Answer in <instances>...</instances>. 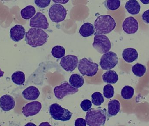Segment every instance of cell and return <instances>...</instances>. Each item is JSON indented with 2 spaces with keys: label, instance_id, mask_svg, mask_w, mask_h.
Returning <instances> with one entry per match:
<instances>
[{
  "label": "cell",
  "instance_id": "1",
  "mask_svg": "<svg viewBox=\"0 0 149 126\" xmlns=\"http://www.w3.org/2000/svg\"><path fill=\"white\" fill-rule=\"evenodd\" d=\"M49 37V35L42 29L32 28L25 33V41L27 44L36 48L42 46Z\"/></svg>",
  "mask_w": 149,
  "mask_h": 126
},
{
  "label": "cell",
  "instance_id": "2",
  "mask_svg": "<svg viewBox=\"0 0 149 126\" xmlns=\"http://www.w3.org/2000/svg\"><path fill=\"white\" fill-rule=\"evenodd\" d=\"M116 23L113 18L109 15H102L98 17L94 22L95 33L107 34L114 30Z\"/></svg>",
  "mask_w": 149,
  "mask_h": 126
},
{
  "label": "cell",
  "instance_id": "3",
  "mask_svg": "<svg viewBox=\"0 0 149 126\" xmlns=\"http://www.w3.org/2000/svg\"><path fill=\"white\" fill-rule=\"evenodd\" d=\"M107 120V110L92 108L88 111L86 116L87 125L89 126H102Z\"/></svg>",
  "mask_w": 149,
  "mask_h": 126
},
{
  "label": "cell",
  "instance_id": "4",
  "mask_svg": "<svg viewBox=\"0 0 149 126\" xmlns=\"http://www.w3.org/2000/svg\"><path fill=\"white\" fill-rule=\"evenodd\" d=\"M49 113L53 119L62 121H69L72 115V113L57 103L52 104L50 105Z\"/></svg>",
  "mask_w": 149,
  "mask_h": 126
},
{
  "label": "cell",
  "instance_id": "5",
  "mask_svg": "<svg viewBox=\"0 0 149 126\" xmlns=\"http://www.w3.org/2000/svg\"><path fill=\"white\" fill-rule=\"evenodd\" d=\"M78 68L81 75L88 77L94 76L99 70V65L86 58L80 60L78 63Z\"/></svg>",
  "mask_w": 149,
  "mask_h": 126
},
{
  "label": "cell",
  "instance_id": "6",
  "mask_svg": "<svg viewBox=\"0 0 149 126\" xmlns=\"http://www.w3.org/2000/svg\"><path fill=\"white\" fill-rule=\"evenodd\" d=\"M93 46L99 53L104 54L110 51L111 43L106 35L95 33Z\"/></svg>",
  "mask_w": 149,
  "mask_h": 126
},
{
  "label": "cell",
  "instance_id": "7",
  "mask_svg": "<svg viewBox=\"0 0 149 126\" xmlns=\"http://www.w3.org/2000/svg\"><path fill=\"white\" fill-rule=\"evenodd\" d=\"M49 15L52 22L60 23L65 19L67 15V10L63 5L54 4L49 10Z\"/></svg>",
  "mask_w": 149,
  "mask_h": 126
},
{
  "label": "cell",
  "instance_id": "8",
  "mask_svg": "<svg viewBox=\"0 0 149 126\" xmlns=\"http://www.w3.org/2000/svg\"><path fill=\"white\" fill-rule=\"evenodd\" d=\"M118 63L117 54L113 52L109 51L102 56L100 64L102 70H110L115 68Z\"/></svg>",
  "mask_w": 149,
  "mask_h": 126
},
{
  "label": "cell",
  "instance_id": "9",
  "mask_svg": "<svg viewBox=\"0 0 149 126\" xmlns=\"http://www.w3.org/2000/svg\"><path fill=\"white\" fill-rule=\"evenodd\" d=\"M78 91V89L72 87L67 82L61 84L59 86H56L54 89L55 96L58 99H62L66 96L73 95Z\"/></svg>",
  "mask_w": 149,
  "mask_h": 126
},
{
  "label": "cell",
  "instance_id": "10",
  "mask_svg": "<svg viewBox=\"0 0 149 126\" xmlns=\"http://www.w3.org/2000/svg\"><path fill=\"white\" fill-rule=\"evenodd\" d=\"M30 26L32 28L47 30L49 27L48 19L42 12H38L35 16L31 19Z\"/></svg>",
  "mask_w": 149,
  "mask_h": 126
},
{
  "label": "cell",
  "instance_id": "11",
  "mask_svg": "<svg viewBox=\"0 0 149 126\" xmlns=\"http://www.w3.org/2000/svg\"><path fill=\"white\" fill-rule=\"evenodd\" d=\"M78 58L77 56L68 55L61 59L60 65L63 69L68 72H72L78 67Z\"/></svg>",
  "mask_w": 149,
  "mask_h": 126
},
{
  "label": "cell",
  "instance_id": "12",
  "mask_svg": "<svg viewBox=\"0 0 149 126\" xmlns=\"http://www.w3.org/2000/svg\"><path fill=\"white\" fill-rule=\"evenodd\" d=\"M42 108V105L38 101L28 103L22 108V113L25 117H31L39 113Z\"/></svg>",
  "mask_w": 149,
  "mask_h": 126
},
{
  "label": "cell",
  "instance_id": "13",
  "mask_svg": "<svg viewBox=\"0 0 149 126\" xmlns=\"http://www.w3.org/2000/svg\"><path fill=\"white\" fill-rule=\"evenodd\" d=\"M122 28L123 31L127 34H134L138 31L139 28L138 21L133 17H128L123 21Z\"/></svg>",
  "mask_w": 149,
  "mask_h": 126
},
{
  "label": "cell",
  "instance_id": "14",
  "mask_svg": "<svg viewBox=\"0 0 149 126\" xmlns=\"http://www.w3.org/2000/svg\"><path fill=\"white\" fill-rule=\"evenodd\" d=\"M25 30L22 25H16L10 29V37L13 41L18 42L24 38Z\"/></svg>",
  "mask_w": 149,
  "mask_h": 126
},
{
  "label": "cell",
  "instance_id": "15",
  "mask_svg": "<svg viewBox=\"0 0 149 126\" xmlns=\"http://www.w3.org/2000/svg\"><path fill=\"white\" fill-rule=\"evenodd\" d=\"M15 102L10 95H4L0 98V107L4 111H9L15 108Z\"/></svg>",
  "mask_w": 149,
  "mask_h": 126
},
{
  "label": "cell",
  "instance_id": "16",
  "mask_svg": "<svg viewBox=\"0 0 149 126\" xmlns=\"http://www.w3.org/2000/svg\"><path fill=\"white\" fill-rule=\"evenodd\" d=\"M22 94L24 99L31 101L37 99L40 93L37 88L34 86H30L25 89Z\"/></svg>",
  "mask_w": 149,
  "mask_h": 126
},
{
  "label": "cell",
  "instance_id": "17",
  "mask_svg": "<svg viewBox=\"0 0 149 126\" xmlns=\"http://www.w3.org/2000/svg\"><path fill=\"white\" fill-rule=\"evenodd\" d=\"M122 57L126 62L132 63L138 58V53L134 48H127L123 51Z\"/></svg>",
  "mask_w": 149,
  "mask_h": 126
},
{
  "label": "cell",
  "instance_id": "18",
  "mask_svg": "<svg viewBox=\"0 0 149 126\" xmlns=\"http://www.w3.org/2000/svg\"><path fill=\"white\" fill-rule=\"evenodd\" d=\"M125 8L131 15H136L141 11V5L136 0H129L125 4Z\"/></svg>",
  "mask_w": 149,
  "mask_h": 126
},
{
  "label": "cell",
  "instance_id": "19",
  "mask_svg": "<svg viewBox=\"0 0 149 126\" xmlns=\"http://www.w3.org/2000/svg\"><path fill=\"white\" fill-rule=\"evenodd\" d=\"M120 102L116 99L110 100L108 104V116L112 117L116 116L120 110Z\"/></svg>",
  "mask_w": 149,
  "mask_h": 126
},
{
  "label": "cell",
  "instance_id": "20",
  "mask_svg": "<svg viewBox=\"0 0 149 126\" xmlns=\"http://www.w3.org/2000/svg\"><path fill=\"white\" fill-rule=\"evenodd\" d=\"M102 79L104 82L107 84H115L119 80V76L115 71L109 70L102 75Z\"/></svg>",
  "mask_w": 149,
  "mask_h": 126
},
{
  "label": "cell",
  "instance_id": "21",
  "mask_svg": "<svg viewBox=\"0 0 149 126\" xmlns=\"http://www.w3.org/2000/svg\"><path fill=\"white\" fill-rule=\"evenodd\" d=\"M95 31L93 25L90 23H86L80 28L79 33L83 37H88L93 35Z\"/></svg>",
  "mask_w": 149,
  "mask_h": 126
},
{
  "label": "cell",
  "instance_id": "22",
  "mask_svg": "<svg viewBox=\"0 0 149 126\" xmlns=\"http://www.w3.org/2000/svg\"><path fill=\"white\" fill-rule=\"evenodd\" d=\"M69 82L72 87L76 89H79L84 84V78L79 74H73L70 77Z\"/></svg>",
  "mask_w": 149,
  "mask_h": 126
},
{
  "label": "cell",
  "instance_id": "23",
  "mask_svg": "<svg viewBox=\"0 0 149 126\" xmlns=\"http://www.w3.org/2000/svg\"><path fill=\"white\" fill-rule=\"evenodd\" d=\"M36 8L34 6L28 5L21 10V16L23 19L28 20L33 17L36 14Z\"/></svg>",
  "mask_w": 149,
  "mask_h": 126
},
{
  "label": "cell",
  "instance_id": "24",
  "mask_svg": "<svg viewBox=\"0 0 149 126\" xmlns=\"http://www.w3.org/2000/svg\"><path fill=\"white\" fill-rule=\"evenodd\" d=\"M11 79L15 84L22 85L25 81V74L22 71H15L11 75Z\"/></svg>",
  "mask_w": 149,
  "mask_h": 126
},
{
  "label": "cell",
  "instance_id": "25",
  "mask_svg": "<svg viewBox=\"0 0 149 126\" xmlns=\"http://www.w3.org/2000/svg\"><path fill=\"white\" fill-rule=\"evenodd\" d=\"M103 4L108 10L115 11L120 6L121 0H106Z\"/></svg>",
  "mask_w": 149,
  "mask_h": 126
},
{
  "label": "cell",
  "instance_id": "26",
  "mask_svg": "<svg viewBox=\"0 0 149 126\" xmlns=\"http://www.w3.org/2000/svg\"><path fill=\"white\" fill-rule=\"evenodd\" d=\"M134 93V89L133 87L129 85H126L122 89L121 95L123 98L128 100L133 98Z\"/></svg>",
  "mask_w": 149,
  "mask_h": 126
},
{
  "label": "cell",
  "instance_id": "27",
  "mask_svg": "<svg viewBox=\"0 0 149 126\" xmlns=\"http://www.w3.org/2000/svg\"><path fill=\"white\" fill-rule=\"evenodd\" d=\"M51 53L54 58L56 59H60L64 57L65 55V49L64 47L61 46H56L52 48Z\"/></svg>",
  "mask_w": 149,
  "mask_h": 126
},
{
  "label": "cell",
  "instance_id": "28",
  "mask_svg": "<svg viewBox=\"0 0 149 126\" xmlns=\"http://www.w3.org/2000/svg\"><path fill=\"white\" fill-rule=\"evenodd\" d=\"M146 70L147 69L146 67L141 63H136L132 68V72L136 76L139 77L143 76Z\"/></svg>",
  "mask_w": 149,
  "mask_h": 126
},
{
  "label": "cell",
  "instance_id": "29",
  "mask_svg": "<svg viewBox=\"0 0 149 126\" xmlns=\"http://www.w3.org/2000/svg\"><path fill=\"white\" fill-rule=\"evenodd\" d=\"M92 102L93 104L96 106H100L104 102V97L102 94L99 92L93 93L91 96Z\"/></svg>",
  "mask_w": 149,
  "mask_h": 126
},
{
  "label": "cell",
  "instance_id": "30",
  "mask_svg": "<svg viewBox=\"0 0 149 126\" xmlns=\"http://www.w3.org/2000/svg\"><path fill=\"white\" fill-rule=\"evenodd\" d=\"M114 95V89L111 84H107L103 88V95L107 99L112 98Z\"/></svg>",
  "mask_w": 149,
  "mask_h": 126
},
{
  "label": "cell",
  "instance_id": "31",
  "mask_svg": "<svg viewBox=\"0 0 149 126\" xmlns=\"http://www.w3.org/2000/svg\"><path fill=\"white\" fill-rule=\"evenodd\" d=\"M92 102L88 99H85L81 102L80 107L84 111L87 112L92 107Z\"/></svg>",
  "mask_w": 149,
  "mask_h": 126
},
{
  "label": "cell",
  "instance_id": "32",
  "mask_svg": "<svg viewBox=\"0 0 149 126\" xmlns=\"http://www.w3.org/2000/svg\"><path fill=\"white\" fill-rule=\"evenodd\" d=\"M51 0H35V3L40 8H46L49 5Z\"/></svg>",
  "mask_w": 149,
  "mask_h": 126
},
{
  "label": "cell",
  "instance_id": "33",
  "mask_svg": "<svg viewBox=\"0 0 149 126\" xmlns=\"http://www.w3.org/2000/svg\"><path fill=\"white\" fill-rule=\"evenodd\" d=\"M87 125L86 120L82 118H79L75 120L74 125L75 126H86Z\"/></svg>",
  "mask_w": 149,
  "mask_h": 126
},
{
  "label": "cell",
  "instance_id": "34",
  "mask_svg": "<svg viewBox=\"0 0 149 126\" xmlns=\"http://www.w3.org/2000/svg\"><path fill=\"white\" fill-rule=\"evenodd\" d=\"M143 21L146 23L149 24V9L146 11L142 15Z\"/></svg>",
  "mask_w": 149,
  "mask_h": 126
},
{
  "label": "cell",
  "instance_id": "35",
  "mask_svg": "<svg viewBox=\"0 0 149 126\" xmlns=\"http://www.w3.org/2000/svg\"><path fill=\"white\" fill-rule=\"evenodd\" d=\"M52 1L56 3L65 4L69 2V0H52Z\"/></svg>",
  "mask_w": 149,
  "mask_h": 126
},
{
  "label": "cell",
  "instance_id": "36",
  "mask_svg": "<svg viewBox=\"0 0 149 126\" xmlns=\"http://www.w3.org/2000/svg\"><path fill=\"white\" fill-rule=\"evenodd\" d=\"M140 1L144 4H149V0H140Z\"/></svg>",
  "mask_w": 149,
  "mask_h": 126
},
{
  "label": "cell",
  "instance_id": "37",
  "mask_svg": "<svg viewBox=\"0 0 149 126\" xmlns=\"http://www.w3.org/2000/svg\"><path fill=\"white\" fill-rule=\"evenodd\" d=\"M4 71H2V70H1V69L0 68V78H1V77H3L4 75Z\"/></svg>",
  "mask_w": 149,
  "mask_h": 126
},
{
  "label": "cell",
  "instance_id": "38",
  "mask_svg": "<svg viewBox=\"0 0 149 126\" xmlns=\"http://www.w3.org/2000/svg\"><path fill=\"white\" fill-rule=\"evenodd\" d=\"M45 123H42V124H40L39 125H50L49 124V123H48V122H45Z\"/></svg>",
  "mask_w": 149,
  "mask_h": 126
}]
</instances>
